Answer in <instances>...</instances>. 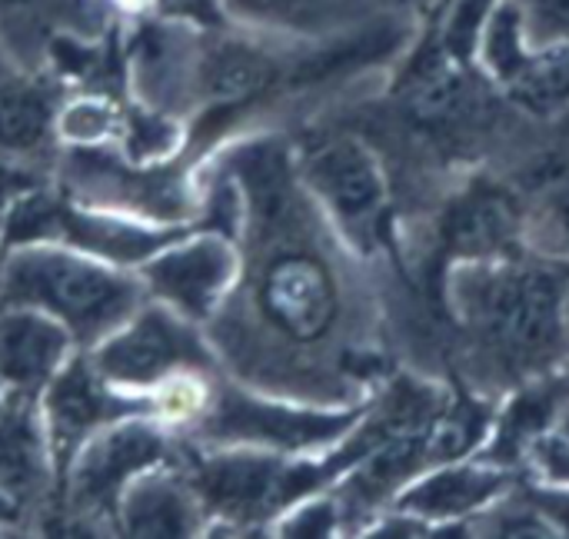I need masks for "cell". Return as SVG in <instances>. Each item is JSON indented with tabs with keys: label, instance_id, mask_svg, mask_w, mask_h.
<instances>
[{
	"label": "cell",
	"instance_id": "5",
	"mask_svg": "<svg viewBox=\"0 0 569 539\" xmlns=\"http://www.w3.org/2000/svg\"><path fill=\"white\" fill-rule=\"evenodd\" d=\"M170 460V440L147 417H123L87 437L67 467V507L73 520H113L123 487Z\"/></svg>",
	"mask_w": 569,
	"mask_h": 539
},
{
	"label": "cell",
	"instance_id": "17",
	"mask_svg": "<svg viewBox=\"0 0 569 539\" xmlns=\"http://www.w3.org/2000/svg\"><path fill=\"white\" fill-rule=\"evenodd\" d=\"M280 70L283 67L273 50L240 37H213L207 47H197L193 93L227 107L243 103L267 93Z\"/></svg>",
	"mask_w": 569,
	"mask_h": 539
},
{
	"label": "cell",
	"instance_id": "28",
	"mask_svg": "<svg viewBox=\"0 0 569 539\" xmlns=\"http://www.w3.org/2000/svg\"><path fill=\"white\" fill-rule=\"evenodd\" d=\"M547 210L557 220V227L569 237V173L547 187Z\"/></svg>",
	"mask_w": 569,
	"mask_h": 539
},
{
	"label": "cell",
	"instance_id": "30",
	"mask_svg": "<svg viewBox=\"0 0 569 539\" xmlns=\"http://www.w3.org/2000/svg\"><path fill=\"white\" fill-rule=\"evenodd\" d=\"M20 517H23V513L17 510V503H13V500H10V497L0 490V527H7V523H17Z\"/></svg>",
	"mask_w": 569,
	"mask_h": 539
},
{
	"label": "cell",
	"instance_id": "11",
	"mask_svg": "<svg viewBox=\"0 0 569 539\" xmlns=\"http://www.w3.org/2000/svg\"><path fill=\"white\" fill-rule=\"evenodd\" d=\"M197 417V433L203 440L217 447L257 450H310L337 440L353 423L350 413H303L273 400H260L237 387L210 393Z\"/></svg>",
	"mask_w": 569,
	"mask_h": 539
},
{
	"label": "cell",
	"instance_id": "1",
	"mask_svg": "<svg viewBox=\"0 0 569 539\" xmlns=\"http://www.w3.org/2000/svg\"><path fill=\"white\" fill-rule=\"evenodd\" d=\"M147 303L140 277L60 243H17L0 253V307H33L93 350Z\"/></svg>",
	"mask_w": 569,
	"mask_h": 539
},
{
	"label": "cell",
	"instance_id": "12",
	"mask_svg": "<svg viewBox=\"0 0 569 539\" xmlns=\"http://www.w3.org/2000/svg\"><path fill=\"white\" fill-rule=\"evenodd\" d=\"M307 183L333 220L357 240L373 243L387 207V183L377 157L353 137H327L303 160Z\"/></svg>",
	"mask_w": 569,
	"mask_h": 539
},
{
	"label": "cell",
	"instance_id": "26",
	"mask_svg": "<svg viewBox=\"0 0 569 539\" xmlns=\"http://www.w3.org/2000/svg\"><path fill=\"white\" fill-rule=\"evenodd\" d=\"M163 20L177 23H200V27H220L223 23V0H153Z\"/></svg>",
	"mask_w": 569,
	"mask_h": 539
},
{
	"label": "cell",
	"instance_id": "32",
	"mask_svg": "<svg viewBox=\"0 0 569 539\" xmlns=\"http://www.w3.org/2000/svg\"><path fill=\"white\" fill-rule=\"evenodd\" d=\"M410 7H430V3H437V0H407Z\"/></svg>",
	"mask_w": 569,
	"mask_h": 539
},
{
	"label": "cell",
	"instance_id": "25",
	"mask_svg": "<svg viewBox=\"0 0 569 539\" xmlns=\"http://www.w3.org/2000/svg\"><path fill=\"white\" fill-rule=\"evenodd\" d=\"M333 523H337V510H333V503H303V507H297L287 520H283V527H280V533L283 537H327V533H333Z\"/></svg>",
	"mask_w": 569,
	"mask_h": 539
},
{
	"label": "cell",
	"instance_id": "27",
	"mask_svg": "<svg viewBox=\"0 0 569 539\" xmlns=\"http://www.w3.org/2000/svg\"><path fill=\"white\" fill-rule=\"evenodd\" d=\"M223 3H227V10H233L247 20H267V17L283 13L297 0H223Z\"/></svg>",
	"mask_w": 569,
	"mask_h": 539
},
{
	"label": "cell",
	"instance_id": "14",
	"mask_svg": "<svg viewBox=\"0 0 569 539\" xmlns=\"http://www.w3.org/2000/svg\"><path fill=\"white\" fill-rule=\"evenodd\" d=\"M73 337L33 307H0V387L3 393L40 397L67 363Z\"/></svg>",
	"mask_w": 569,
	"mask_h": 539
},
{
	"label": "cell",
	"instance_id": "10",
	"mask_svg": "<svg viewBox=\"0 0 569 539\" xmlns=\"http://www.w3.org/2000/svg\"><path fill=\"white\" fill-rule=\"evenodd\" d=\"M477 323L510 360L547 357L560 340L563 280L543 267L503 270L480 290Z\"/></svg>",
	"mask_w": 569,
	"mask_h": 539
},
{
	"label": "cell",
	"instance_id": "19",
	"mask_svg": "<svg viewBox=\"0 0 569 539\" xmlns=\"http://www.w3.org/2000/svg\"><path fill=\"white\" fill-rule=\"evenodd\" d=\"M477 107L473 80L463 73L453 53L433 57L427 67L417 70L407 90V113L420 127H450L470 117Z\"/></svg>",
	"mask_w": 569,
	"mask_h": 539
},
{
	"label": "cell",
	"instance_id": "2",
	"mask_svg": "<svg viewBox=\"0 0 569 539\" xmlns=\"http://www.w3.org/2000/svg\"><path fill=\"white\" fill-rule=\"evenodd\" d=\"M187 223H157L143 227L133 223V217L107 213L83 207L77 200H63L47 193L43 187L23 193L0 223V243H60L80 253H90L97 260L117 263V267H140L167 243L180 240Z\"/></svg>",
	"mask_w": 569,
	"mask_h": 539
},
{
	"label": "cell",
	"instance_id": "24",
	"mask_svg": "<svg viewBox=\"0 0 569 539\" xmlns=\"http://www.w3.org/2000/svg\"><path fill=\"white\" fill-rule=\"evenodd\" d=\"M43 187V170H37L33 163H27L23 153H10L0 150V223L7 217V210L30 190Z\"/></svg>",
	"mask_w": 569,
	"mask_h": 539
},
{
	"label": "cell",
	"instance_id": "23",
	"mask_svg": "<svg viewBox=\"0 0 569 539\" xmlns=\"http://www.w3.org/2000/svg\"><path fill=\"white\" fill-rule=\"evenodd\" d=\"M57 130L63 140H70L73 147H90V143H103L120 137L123 130V117L107 103V100H77L70 103L60 117H57Z\"/></svg>",
	"mask_w": 569,
	"mask_h": 539
},
{
	"label": "cell",
	"instance_id": "6",
	"mask_svg": "<svg viewBox=\"0 0 569 539\" xmlns=\"http://www.w3.org/2000/svg\"><path fill=\"white\" fill-rule=\"evenodd\" d=\"M203 513L220 523H263L313 483L307 467H287L277 453L257 447H220L193 463L187 477Z\"/></svg>",
	"mask_w": 569,
	"mask_h": 539
},
{
	"label": "cell",
	"instance_id": "15",
	"mask_svg": "<svg viewBox=\"0 0 569 539\" xmlns=\"http://www.w3.org/2000/svg\"><path fill=\"white\" fill-rule=\"evenodd\" d=\"M37 400L40 397L3 393L0 403V490L20 513L40 503L57 477Z\"/></svg>",
	"mask_w": 569,
	"mask_h": 539
},
{
	"label": "cell",
	"instance_id": "33",
	"mask_svg": "<svg viewBox=\"0 0 569 539\" xmlns=\"http://www.w3.org/2000/svg\"><path fill=\"white\" fill-rule=\"evenodd\" d=\"M0 403H3V387H0Z\"/></svg>",
	"mask_w": 569,
	"mask_h": 539
},
{
	"label": "cell",
	"instance_id": "20",
	"mask_svg": "<svg viewBox=\"0 0 569 539\" xmlns=\"http://www.w3.org/2000/svg\"><path fill=\"white\" fill-rule=\"evenodd\" d=\"M500 487H503V477L497 470L453 467V470H440V473L420 480L400 500V510H407L413 517H423V520L463 517V513L483 507Z\"/></svg>",
	"mask_w": 569,
	"mask_h": 539
},
{
	"label": "cell",
	"instance_id": "9",
	"mask_svg": "<svg viewBox=\"0 0 569 539\" xmlns=\"http://www.w3.org/2000/svg\"><path fill=\"white\" fill-rule=\"evenodd\" d=\"M137 270L147 297L193 323H207L240 280V250L217 230H197L167 243Z\"/></svg>",
	"mask_w": 569,
	"mask_h": 539
},
{
	"label": "cell",
	"instance_id": "8",
	"mask_svg": "<svg viewBox=\"0 0 569 539\" xmlns=\"http://www.w3.org/2000/svg\"><path fill=\"white\" fill-rule=\"evenodd\" d=\"M37 403H40V417H43V430H47V443H50V457H53L57 473L67 467L73 450L87 437L103 430L107 423H117L123 417H160V413H167L163 397L130 393V390L110 387L97 373L87 350L77 357H67V363L53 373V380L43 387Z\"/></svg>",
	"mask_w": 569,
	"mask_h": 539
},
{
	"label": "cell",
	"instance_id": "21",
	"mask_svg": "<svg viewBox=\"0 0 569 539\" xmlns=\"http://www.w3.org/2000/svg\"><path fill=\"white\" fill-rule=\"evenodd\" d=\"M53 133L50 97L27 77L3 67L0 57V150L37 153Z\"/></svg>",
	"mask_w": 569,
	"mask_h": 539
},
{
	"label": "cell",
	"instance_id": "3",
	"mask_svg": "<svg viewBox=\"0 0 569 539\" xmlns=\"http://www.w3.org/2000/svg\"><path fill=\"white\" fill-rule=\"evenodd\" d=\"M97 373L130 393H153L180 373H203L217 363L213 343H207L193 320L167 303H143L123 327L87 350Z\"/></svg>",
	"mask_w": 569,
	"mask_h": 539
},
{
	"label": "cell",
	"instance_id": "13",
	"mask_svg": "<svg viewBox=\"0 0 569 539\" xmlns=\"http://www.w3.org/2000/svg\"><path fill=\"white\" fill-rule=\"evenodd\" d=\"M107 0H0V53L37 67L60 40H100Z\"/></svg>",
	"mask_w": 569,
	"mask_h": 539
},
{
	"label": "cell",
	"instance_id": "16",
	"mask_svg": "<svg viewBox=\"0 0 569 539\" xmlns=\"http://www.w3.org/2000/svg\"><path fill=\"white\" fill-rule=\"evenodd\" d=\"M203 507L187 477L163 473L160 467L133 477L113 510V523L127 537H197L203 530Z\"/></svg>",
	"mask_w": 569,
	"mask_h": 539
},
{
	"label": "cell",
	"instance_id": "29",
	"mask_svg": "<svg viewBox=\"0 0 569 539\" xmlns=\"http://www.w3.org/2000/svg\"><path fill=\"white\" fill-rule=\"evenodd\" d=\"M537 507L547 517V523H557L563 527V533H569V493H540Z\"/></svg>",
	"mask_w": 569,
	"mask_h": 539
},
{
	"label": "cell",
	"instance_id": "7",
	"mask_svg": "<svg viewBox=\"0 0 569 539\" xmlns=\"http://www.w3.org/2000/svg\"><path fill=\"white\" fill-rule=\"evenodd\" d=\"M253 307L270 333L293 347H317L340 320V287L327 260L277 247L253 273Z\"/></svg>",
	"mask_w": 569,
	"mask_h": 539
},
{
	"label": "cell",
	"instance_id": "22",
	"mask_svg": "<svg viewBox=\"0 0 569 539\" xmlns=\"http://www.w3.org/2000/svg\"><path fill=\"white\" fill-rule=\"evenodd\" d=\"M530 53L569 47V0H510Z\"/></svg>",
	"mask_w": 569,
	"mask_h": 539
},
{
	"label": "cell",
	"instance_id": "31",
	"mask_svg": "<svg viewBox=\"0 0 569 539\" xmlns=\"http://www.w3.org/2000/svg\"><path fill=\"white\" fill-rule=\"evenodd\" d=\"M120 3H127V7H137V10H140V7H147V3H153V0H120Z\"/></svg>",
	"mask_w": 569,
	"mask_h": 539
},
{
	"label": "cell",
	"instance_id": "4",
	"mask_svg": "<svg viewBox=\"0 0 569 539\" xmlns=\"http://www.w3.org/2000/svg\"><path fill=\"white\" fill-rule=\"evenodd\" d=\"M60 173L63 190L93 210L147 217L153 223H187L200 210L180 170L137 163L127 153H107L100 143L67 150Z\"/></svg>",
	"mask_w": 569,
	"mask_h": 539
},
{
	"label": "cell",
	"instance_id": "18",
	"mask_svg": "<svg viewBox=\"0 0 569 539\" xmlns=\"http://www.w3.org/2000/svg\"><path fill=\"white\" fill-rule=\"evenodd\" d=\"M520 237V213L500 190H473L450 210L447 240L457 257H500Z\"/></svg>",
	"mask_w": 569,
	"mask_h": 539
}]
</instances>
